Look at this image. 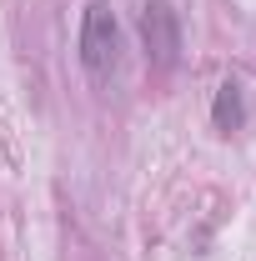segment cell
<instances>
[{
    "mask_svg": "<svg viewBox=\"0 0 256 261\" xmlns=\"http://www.w3.org/2000/svg\"><path fill=\"white\" fill-rule=\"evenodd\" d=\"M81 65L96 81H106L121 65V20H116L111 0H86V15H81Z\"/></svg>",
    "mask_w": 256,
    "mask_h": 261,
    "instance_id": "6da1fadb",
    "label": "cell"
},
{
    "mask_svg": "<svg viewBox=\"0 0 256 261\" xmlns=\"http://www.w3.org/2000/svg\"><path fill=\"white\" fill-rule=\"evenodd\" d=\"M141 45H146V61L156 70H171L181 61V15L171 0H146L141 10Z\"/></svg>",
    "mask_w": 256,
    "mask_h": 261,
    "instance_id": "7a4b0ae2",
    "label": "cell"
},
{
    "mask_svg": "<svg viewBox=\"0 0 256 261\" xmlns=\"http://www.w3.org/2000/svg\"><path fill=\"white\" fill-rule=\"evenodd\" d=\"M211 121H216V130H241L246 126V100H241V86H236V81H221V86H216Z\"/></svg>",
    "mask_w": 256,
    "mask_h": 261,
    "instance_id": "3957f363",
    "label": "cell"
}]
</instances>
